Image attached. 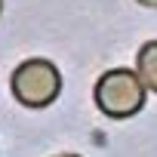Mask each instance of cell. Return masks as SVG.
<instances>
[{"instance_id": "1", "label": "cell", "mask_w": 157, "mask_h": 157, "mask_svg": "<svg viewBox=\"0 0 157 157\" xmlns=\"http://www.w3.org/2000/svg\"><path fill=\"white\" fill-rule=\"evenodd\" d=\"M145 83L142 77L129 68H111L105 71L96 86H93V102L108 120H129L145 108Z\"/></svg>"}, {"instance_id": "6", "label": "cell", "mask_w": 157, "mask_h": 157, "mask_svg": "<svg viewBox=\"0 0 157 157\" xmlns=\"http://www.w3.org/2000/svg\"><path fill=\"white\" fill-rule=\"evenodd\" d=\"M0 13H3V0H0Z\"/></svg>"}, {"instance_id": "2", "label": "cell", "mask_w": 157, "mask_h": 157, "mask_svg": "<svg viewBox=\"0 0 157 157\" xmlns=\"http://www.w3.org/2000/svg\"><path fill=\"white\" fill-rule=\"evenodd\" d=\"M10 93L25 108H46L62 93V71L49 59H25L10 74Z\"/></svg>"}, {"instance_id": "3", "label": "cell", "mask_w": 157, "mask_h": 157, "mask_svg": "<svg viewBox=\"0 0 157 157\" xmlns=\"http://www.w3.org/2000/svg\"><path fill=\"white\" fill-rule=\"evenodd\" d=\"M136 74L142 77L145 90L157 93V40H148L139 46V56H136Z\"/></svg>"}, {"instance_id": "5", "label": "cell", "mask_w": 157, "mask_h": 157, "mask_svg": "<svg viewBox=\"0 0 157 157\" xmlns=\"http://www.w3.org/2000/svg\"><path fill=\"white\" fill-rule=\"evenodd\" d=\"M56 157H80V154H56Z\"/></svg>"}, {"instance_id": "4", "label": "cell", "mask_w": 157, "mask_h": 157, "mask_svg": "<svg viewBox=\"0 0 157 157\" xmlns=\"http://www.w3.org/2000/svg\"><path fill=\"white\" fill-rule=\"evenodd\" d=\"M136 3H142V6H148V10H157V0H136Z\"/></svg>"}]
</instances>
